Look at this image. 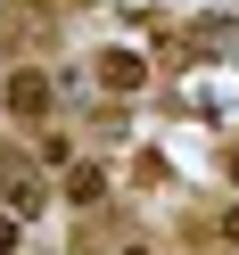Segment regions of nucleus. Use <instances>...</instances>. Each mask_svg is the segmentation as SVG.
<instances>
[{"instance_id": "2", "label": "nucleus", "mask_w": 239, "mask_h": 255, "mask_svg": "<svg viewBox=\"0 0 239 255\" xmlns=\"http://www.w3.org/2000/svg\"><path fill=\"white\" fill-rule=\"evenodd\" d=\"M91 83H99L107 99H140V91H149V58L140 50H99L91 58Z\"/></svg>"}, {"instance_id": "1", "label": "nucleus", "mask_w": 239, "mask_h": 255, "mask_svg": "<svg viewBox=\"0 0 239 255\" xmlns=\"http://www.w3.org/2000/svg\"><path fill=\"white\" fill-rule=\"evenodd\" d=\"M0 116L17 124V132H41V124L58 116V83H50V66H33V58L0 66Z\"/></svg>"}, {"instance_id": "7", "label": "nucleus", "mask_w": 239, "mask_h": 255, "mask_svg": "<svg viewBox=\"0 0 239 255\" xmlns=\"http://www.w3.org/2000/svg\"><path fill=\"white\" fill-rule=\"evenodd\" d=\"M223 239H231V247H239V206H231V214H223Z\"/></svg>"}, {"instance_id": "6", "label": "nucleus", "mask_w": 239, "mask_h": 255, "mask_svg": "<svg viewBox=\"0 0 239 255\" xmlns=\"http://www.w3.org/2000/svg\"><path fill=\"white\" fill-rule=\"evenodd\" d=\"M107 255H157V239H124V247H107Z\"/></svg>"}, {"instance_id": "8", "label": "nucleus", "mask_w": 239, "mask_h": 255, "mask_svg": "<svg viewBox=\"0 0 239 255\" xmlns=\"http://www.w3.org/2000/svg\"><path fill=\"white\" fill-rule=\"evenodd\" d=\"M223 173H231V181H239V140H231V148H223Z\"/></svg>"}, {"instance_id": "3", "label": "nucleus", "mask_w": 239, "mask_h": 255, "mask_svg": "<svg viewBox=\"0 0 239 255\" xmlns=\"http://www.w3.org/2000/svg\"><path fill=\"white\" fill-rule=\"evenodd\" d=\"M107 189H116V173H107L99 156H74V165H66V181H58V198H66L74 214H99V206H107Z\"/></svg>"}, {"instance_id": "5", "label": "nucleus", "mask_w": 239, "mask_h": 255, "mask_svg": "<svg viewBox=\"0 0 239 255\" xmlns=\"http://www.w3.org/2000/svg\"><path fill=\"white\" fill-rule=\"evenodd\" d=\"M17 231H25V222H17V214H8V206H0V255L17 247Z\"/></svg>"}, {"instance_id": "4", "label": "nucleus", "mask_w": 239, "mask_h": 255, "mask_svg": "<svg viewBox=\"0 0 239 255\" xmlns=\"http://www.w3.org/2000/svg\"><path fill=\"white\" fill-rule=\"evenodd\" d=\"M33 165L41 173H66L74 165V132H50V124H41V132H33Z\"/></svg>"}]
</instances>
